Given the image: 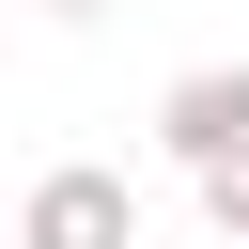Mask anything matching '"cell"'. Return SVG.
Masks as SVG:
<instances>
[{
	"instance_id": "obj_1",
	"label": "cell",
	"mask_w": 249,
	"mask_h": 249,
	"mask_svg": "<svg viewBox=\"0 0 249 249\" xmlns=\"http://www.w3.org/2000/svg\"><path fill=\"white\" fill-rule=\"evenodd\" d=\"M31 233H47V249H109V233H124V187H93V171H78V187H47V202H31Z\"/></svg>"
},
{
	"instance_id": "obj_2",
	"label": "cell",
	"mask_w": 249,
	"mask_h": 249,
	"mask_svg": "<svg viewBox=\"0 0 249 249\" xmlns=\"http://www.w3.org/2000/svg\"><path fill=\"white\" fill-rule=\"evenodd\" d=\"M171 124H187L202 156H233V124H249V93H233V78H187V93H171Z\"/></svg>"
},
{
	"instance_id": "obj_3",
	"label": "cell",
	"mask_w": 249,
	"mask_h": 249,
	"mask_svg": "<svg viewBox=\"0 0 249 249\" xmlns=\"http://www.w3.org/2000/svg\"><path fill=\"white\" fill-rule=\"evenodd\" d=\"M218 187H233V218H249V156H233V171H218Z\"/></svg>"
}]
</instances>
